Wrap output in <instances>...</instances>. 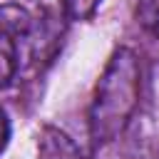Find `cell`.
I'll use <instances>...</instances> for the list:
<instances>
[{"label": "cell", "mask_w": 159, "mask_h": 159, "mask_svg": "<svg viewBox=\"0 0 159 159\" xmlns=\"http://www.w3.org/2000/svg\"><path fill=\"white\" fill-rule=\"evenodd\" d=\"M142 97V65L134 50L117 47L107 60L89 104V139L104 147L124 134Z\"/></svg>", "instance_id": "obj_1"}, {"label": "cell", "mask_w": 159, "mask_h": 159, "mask_svg": "<svg viewBox=\"0 0 159 159\" xmlns=\"http://www.w3.org/2000/svg\"><path fill=\"white\" fill-rule=\"evenodd\" d=\"M30 32V15L15 5L0 7V87H7L17 72V42Z\"/></svg>", "instance_id": "obj_2"}, {"label": "cell", "mask_w": 159, "mask_h": 159, "mask_svg": "<svg viewBox=\"0 0 159 159\" xmlns=\"http://www.w3.org/2000/svg\"><path fill=\"white\" fill-rule=\"evenodd\" d=\"M37 159H80V149L62 129L42 127L37 139Z\"/></svg>", "instance_id": "obj_3"}, {"label": "cell", "mask_w": 159, "mask_h": 159, "mask_svg": "<svg viewBox=\"0 0 159 159\" xmlns=\"http://www.w3.org/2000/svg\"><path fill=\"white\" fill-rule=\"evenodd\" d=\"M99 2L102 0H62V7L67 12L70 20L75 22H87L94 17V12L99 10Z\"/></svg>", "instance_id": "obj_4"}, {"label": "cell", "mask_w": 159, "mask_h": 159, "mask_svg": "<svg viewBox=\"0 0 159 159\" xmlns=\"http://www.w3.org/2000/svg\"><path fill=\"white\" fill-rule=\"evenodd\" d=\"M137 15H139V22L154 37H159V0H142Z\"/></svg>", "instance_id": "obj_5"}, {"label": "cell", "mask_w": 159, "mask_h": 159, "mask_svg": "<svg viewBox=\"0 0 159 159\" xmlns=\"http://www.w3.org/2000/svg\"><path fill=\"white\" fill-rule=\"evenodd\" d=\"M7 139H10V119H7L5 109L0 107V154H2V149L7 147Z\"/></svg>", "instance_id": "obj_6"}]
</instances>
